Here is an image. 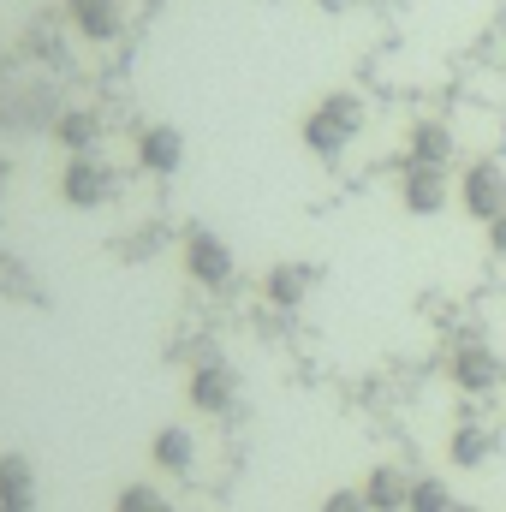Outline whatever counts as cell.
I'll return each instance as SVG.
<instances>
[{"mask_svg":"<svg viewBox=\"0 0 506 512\" xmlns=\"http://www.w3.org/2000/svg\"><path fill=\"white\" fill-rule=\"evenodd\" d=\"M185 274H191L197 286H227V280L239 274V256H233V245H227L215 227H191V233H185Z\"/></svg>","mask_w":506,"mask_h":512,"instance_id":"6da1fadb","label":"cell"},{"mask_svg":"<svg viewBox=\"0 0 506 512\" xmlns=\"http://www.w3.org/2000/svg\"><path fill=\"white\" fill-rule=\"evenodd\" d=\"M459 209L471 215V221H495L506 215V167L501 161H471L465 173H459Z\"/></svg>","mask_w":506,"mask_h":512,"instance_id":"7a4b0ae2","label":"cell"},{"mask_svg":"<svg viewBox=\"0 0 506 512\" xmlns=\"http://www.w3.org/2000/svg\"><path fill=\"white\" fill-rule=\"evenodd\" d=\"M114 167L108 161H96V155H66V167H60V197L72 203V209H102L108 197H114Z\"/></svg>","mask_w":506,"mask_h":512,"instance_id":"3957f363","label":"cell"},{"mask_svg":"<svg viewBox=\"0 0 506 512\" xmlns=\"http://www.w3.org/2000/svg\"><path fill=\"white\" fill-rule=\"evenodd\" d=\"M453 173L447 167H429V161H405V173H399V203H405V215H441L447 203H453Z\"/></svg>","mask_w":506,"mask_h":512,"instance_id":"277c9868","label":"cell"},{"mask_svg":"<svg viewBox=\"0 0 506 512\" xmlns=\"http://www.w3.org/2000/svg\"><path fill=\"white\" fill-rule=\"evenodd\" d=\"M501 382H506L501 352H489V346H477V340H465V346L453 352V387H459V393H495Z\"/></svg>","mask_w":506,"mask_h":512,"instance_id":"5b68a950","label":"cell"},{"mask_svg":"<svg viewBox=\"0 0 506 512\" xmlns=\"http://www.w3.org/2000/svg\"><path fill=\"white\" fill-rule=\"evenodd\" d=\"M137 167L155 173V179L179 173L185 167V131L179 126H143L137 131Z\"/></svg>","mask_w":506,"mask_h":512,"instance_id":"8992f818","label":"cell"},{"mask_svg":"<svg viewBox=\"0 0 506 512\" xmlns=\"http://www.w3.org/2000/svg\"><path fill=\"white\" fill-rule=\"evenodd\" d=\"M66 18L84 42H114L126 30V0H66Z\"/></svg>","mask_w":506,"mask_h":512,"instance_id":"52a82bcc","label":"cell"},{"mask_svg":"<svg viewBox=\"0 0 506 512\" xmlns=\"http://www.w3.org/2000/svg\"><path fill=\"white\" fill-rule=\"evenodd\" d=\"M233 399H239V376H233V364H197L191 370V405L197 411H209V417H221V411H233Z\"/></svg>","mask_w":506,"mask_h":512,"instance_id":"ba28073f","label":"cell"},{"mask_svg":"<svg viewBox=\"0 0 506 512\" xmlns=\"http://www.w3.org/2000/svg\"><path fill=\"white\" fill-rule=\"evenodd\" d=\"M310 286H316V268L310 262H274L268 280H262V298L274 310H298V304H310Z\"/></svg>","mask_w":506,"mask_h":512,"instance_id":"9c48e42d","label":"cell"},{"mask_svg":"<svg viewBox=\"0 0 506 512\" xmlns=\"http://www.w3.org/2000/svg\"><path fill=\"white\" fill-rule=\"evenodd\" d=\"M36 507V465L24 453H0V512Z\"/></svg>","mask_w":506,"mask_h":512,"instance_id":"30bf717a","label":"cell"},{"mask_svg":"<svg viewBox=\"0 0 506 512\" xmlns=\"http://www.w3.org/2000/svg\"><path fill=\"white\" fill-rule=\"evenodd\" d=\"M149 459H155V471H167V477H185V471L197 465V441H191V429H185V423H167V429H155V441H149Z\"/></svg>","mask_w":506,"mask_h":512,"instance_id":"8fae6325","label":"cell"},{"mask_svg":"<svg viewBox=\"0 0 506 512\" xmlns=\"http://www.w3.org/2000/svg\"><path fill=\"white\" fill-rule=\"evenodd\" d=\"M298 137H304V149H310L316 161H340V155H346V143H352L358 131H346L340 120H328L322 108H310V114H304V131H298Z\"/></svg>","mask_w":506,"mask_h":512,"instance_id":"7c38bea8","label":"cell"},{"mask_svg":"<svg viewBox=\"0 0 506 512\" xmlns=\"http://www.w3.org/2000/svg\"><path fill=\"white\" fill-rule=\"evenodd\" d=\"M405 161H429V167H447L453 161V131L441 120H417L405 131Z\"/></svg>","mask_w":506,"mask_h":512,"instance_id":"4fadbf2b","label":"cell"},{"mask_svg":"<svg viewBox=\"0 0 506 512\" xmlns=\"http://www.w3.org/2000/svg\"><path fill=\"white\" fill-rule=\"evenodd\" d=\"M364 501H370V512H405V501H411V477H405L399 465H376V471L364 477Z\"/></svg>","mask_w":506,"mask_h":512,"instance_id":"5bb4252c","label":"cell"},{"mask_svg":"<svg viewBox=\"0 0 506 512\" xmlns=\"http://www.w3.org/2000/svg\"><path fill=\"white\" fill-rule=\"evenodd\" d=\"M54 137L66 143V155H90L102 137V120L90 108H66V114H54Z\"/></svg>","mask_w":506,"mask_h":512,"instance_id":"9a60e30c","label":"cell"},{"mask_svg":"<svg viewBox=\"0 0 506 512\" xmlns=\"http://www.w3.org/2000/svg\"><path fill=\"white\" fill-rule=\"evenodd\" d=\"M447 453H453V465H459V471H477V465H489L495 435H489L483 423H459V429H453V441H447Z\"/></svg>","mask_w":506,"mask_h":512,"instance_id":"2e32d148","label":"cell"},{"mask_svg":"<svg viewBox=\"0 0 506 512\" xmlns=\"http://www.w3.org/2000/svg\"><path fill=\"white\" fill-rule=\"evenodd\" d=\"M459 501H453V489L441 483V477H411V501H405V512H453Z\"/></svg>","mask_w":506,"mask_h":512,"instance_id":"e0dca14e","label":"cell"},{"mask_svg":"<svg viewBox=\"0 0 506 512\" xmlns=\"http://www.w3.org/2000/svg\"><path fill=\"white\" fill-rule=\"evenodd\" d=\"M316 108H322L328 120H340L346 131H364V102H358L352 90H328V96H322Z\"/></svg>","mask_w":506,"mask_h":512,"instance_id":"ac0fdd59","label":"cell"},{"mask_svg":"<svg viewBox=\"0 0 506 512\" xmlns=\"http://www.w3.org/2000/svg\"><path fill=\"white\" fill-rule=\"evenodd\" d=\"M114 512H179L167 495H155L149 483H131V489H120V501H114Z\"/></svg>","mask_w":506,"mask_h":512,"instance_id":"d6986e66","label":"cell"},{"mask_svg":"<svg viewBox=\"0 0 506 512\" xmlns=\"http://www.w3.org/2000/svg\"><path fill=\"white\" fill-rule=\"evenodd\" d=\"M322 512H370V501H364V489H334L322 501Z\"/></svg>","mask_w":506,"mask_h":512,"instance_id":"ffe728a7","label":"cell"},{"mask_svg":"<svg viewBox=\"0 0 506 512\" xmlns=\"http://www.w3.org/2000/svg\"><path fill=\"white\" fill-rule=\"evenodd\" d=\"M489 251L506 256V215H495V221H489Z\"/></svg>","mask_w":506,"mask_h":512,"instance_id":"44dd1931","label":"cell"},{"mask_svg":"<svg viewBox=\"0 0 506 512\" xmlns=\"http://www.w3.org/2000/svg\"><path fill=\"white\" fill-rule=\"evenodd\" d=\"M0 191H6V161H0Z\"/></svg>","mask_w":506,"mask_h":512,"instance_id":"7402d4cb","label":"cell"},{"mask_svg":"<svg viewBox=\"0 0 506 512\" xmlns=\"http://www.w3.org/2000/svg\"><path fill=\"white\" fill-rule=\"evenodd\" d=\"M453 512H477V507H465V501H459V507H453Z\"/></svg>","mask_w":506,"mask_h":512,"instance_id":"603a6c76","label":"cell"}]
</instances>
